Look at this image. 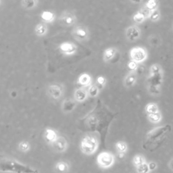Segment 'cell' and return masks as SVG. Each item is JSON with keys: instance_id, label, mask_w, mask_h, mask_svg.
Segmentation results:
<instances>
[{"instance_id": "6da1fadb", "label": "cell", "mask_w": 173, "mask_h": 173, "mask_svg": "<svg viewBox=\"0 0 173 173\" xmlns=\"http://www.w3.org/2000/svg\"><path fill=\"white\" fill-rule=\"evenodd\" d=\"M171 129V128H170L169 126H162V127L153 129L147 135L143 148L147 150L150 151L156 149L162 143L167 132Z\"/></svg>"}, {"instance_id": "7a4b0ae2", "label": "cell", "mask_w": 173, "mask_h": 173, "mask_svg": "<svg viewBox=\"0 0 173 173\" xmlns=\"http://www.w3.org/2000/svg\"><path fill=\"white\" fill-rule=\"evenodd\" d=\"M0 170L2 172H9L14 173H38V171L26 166L17 161L10 159L1 160Z\"/></svg>"}, {"instance_id": "3957f363", "label": "cell", "mask_w": 173, "mask_h": 173, "mask_svg": "<svg viewBox=\"0 0 173 173\" xmlns=\"http://www.w3.org/2000/svg\"><path fill=\"white\" fill-rule=\"evenodd\" d=\"M98 139L93 135H86L83 138L80 143V149L83 154L86 155H91L97 150Z\"/></svg>"}, {"instance_id": "277c9868", "label": "cell", "mask_w": 173, "mask_h": 173, "mask_svg": "<svg viewBox=\"0 0 173 173\" xmlns=\"http://www.w3.org/2000/svg\"><path fill=\"white\" fill-rule=\"evenodd\" d=\"M72 34L77 41L85 42L89 39V31L88 28L83 24L75 25L72 30Z\"/></svg>"}, {"instance_id": "5b68a950", "label": "cell", "mask_w": 173, "mask_h": 173, "mask_svg": "<svg viewBox=\"0 0 173 173\" xmlns=\"http://www.w3.org/2000/svg\"><path fill=\"white\" fill-rule=\"evenodd\" d=\"M64 89L60 83H51L47 88V93L50 98L54 100H58L64 95Z\"/></svg>"}, {"instance_id": "8992f818", "label": "cell", "mask_w": 173, "mask_h": 173, "mask_svg": "<svg viewBox=\"0 0 173 173\" xmlns=\"http://www.w3.org/2000/svg\"><path fill=\"white\" fill-rule=\"evenodd\" d=\"M130 57L132 61L136 63H141L146 60L148 53L143 47H135L132 48L130 51Z\"/></svg>"}, {"instance_id": "52a82bcc", "label": "cell", "mask_w": 173, "mask_h": 173, "mask_svg": "<svg viewBox=\"0 0 173 173\" xmlns=\"http://www.w3.org/2000/svg\"><path fill=\"white\" fill-rule=\"evenodd\" d=\"M97 163L103 168H108L113 165L114 162V155L109 152H102L98 155Z\"/></svg>"}, {"instance_id": "ba28073f", "label": "cell", "mask_w": 173, "mask_h": 173, "mask_svg": "<svg viewBox=\"0 0 173 173\" xmlns=\"http://www.w3.org/2000/svg\"><path fill=\"white\" fill-rule=\"evenodd\" d=\"M61 24L66 27H73L77 22V17L73 11H64L60 16Z\"/></svg>"}, {"instance_id": "9c48e42d", "label": "cell", "mask_w": 173, "mask_h": 173, "mask_svg": "<svg viewBox=\"0 0 173 173\" xmlns=\"http://www.w3.org/2000/svg\"><path fill=\"white\" fill-rule=\"evenodd\" d=\"M126 37L129 41H135L141 37V31L136 25H132L126 30Z\"/></svg>"}, {"instance_id": "30bf717a", "label": "cell", "mask_w": 173, "mask_h": 173, "mask_svg": "<svg viewBox=\"0 0 173 173\" xmlns=\"http://www.w3.org/2000/svg\"><path fill=\"white\" fill-rule=\"evenodd\" d=\"M59 50L60 52L66 56H71L76 53L77 46L73 43L64 42L60 44Z\"/></svg>"}, {"instance_id": "8fae6325", "label": "cell", "mask_w": 173, "mask_h": 173, "mask_svg": "<svg viewBox=\"0 0 173 173\" xmlns=\"http://www.w3.org/2000/svg\"><path fill=\"white\" fill-rule=\"evenodd\" d=\"M51 145L57 152H64L68 148V142L64 137L60 136Z\"/></svg>"}, {"instance_id": "7c38bea8", "label": "cell", "mask_w": 173, "mask_h": 173, "mask_svg": "<svg viewBox=\"0 0 173 173\" xmlns=\"http://www.w3.org/2000/svg\"><path fill=\"white\" fill-rule=\"evenodd\" d=\"M58 137L59 136L57 135V132L51 128L46 129L44 131V133H43V137H44L45 141L47 143L51 144V145H52L56 141Z\"/></svg>"}, {"instance_id": "4fadbf2b", "label": "cell", "mask_w": 173, "mask_h": 173, "mask_svg": "<svg viewBox=\"0 0 173 173\" xmlns=\"http://www.w3.org/2000/svg\"><path fill=\"white\" fill-rule=\"evenodd\" d=\"M88 96V90L85 87H80L76 89L74 93V99L77 102H85Z\"/></svg>"}, {"instance_id": "5bb4252c", "label": "cell", "mask_w": 173, "mask_h": 173, "mask_svg": "<svg viewBox=\"0 0 173 173\" xmlns=\"http://www.w3.org/2000/svg\"><path fill=\"white\" fill-rule=\"evenodd\" d=\"M137 81V74L135 71H131L124 79V85L126 87L129 88L133 86Z\"/></svg>"}, {"instance_id": "9a60e30c", "label": "cell", "mask_w": 173, "mask_h": 173, "mask_svg": "<svg viewBox=\"0 0 173 173\" xmlns=\"http://www.w3.org/2000/svg\"><path fill=\"white\" fill-rule=\"evenodd\" d=\"M76 101L70 99H66L62 103V109L64 113H69L71 112L75 108Z\"/></svg>"}, {"instance_id": "2e32d148", "label": "cell", "mask_w": 173, "mask_h": 173, "mask_svg": "<svg viewBox=\"0 0 173 173\" xmlns=\"http://www.w3.org/2000/svg\"><path fill=\"white\" fill-rule=\"evenodd\" d=\"M91 82H92L91 77L86 73H83L82 74H80L77 80V83L80 86H82V87L91 86Z\"/></svg>"}, {"instance_id": "e0dca14e", "label": "cell", "mask_w": 173, "mask_h": 173, "mask_svg": "<svg viewBox=\"0 0 173 173\" xmlns=\"http://www.w3.org/2000/svg\"><path fill=\"white\" fill-rule=\"evenodd\" d=\"M117 50L114 47H109L104 51L103 54V59L106 62H109V61L114 58L115 55L116 54Z\"/></svg>"}, {"instance_id": "ac0fdd59", "label": "cell", "mask_w": 173, "mask_h": 173, "mask_svg": "<svg viewBox=\"0 0 173 173\" xmlns=\"http://www.w3.org/2000/svg\"><path fill=\"white\" fill-rule=\"evenodd\" d=\"M48 31L47 26L45 22H41L37 24L35 28H34V33H35L36 35L39 37L44 36L45 34H47Z\"/></svg>"}, {"instance_id": "d6986e66", "label": "cell", "mask_w": 173, "mask_h": 173, "mask_svg": "<svg viewBox=\"0 0 173 173\" xmlns=\"http://www.w3.org/2000/svg\"><path fill=\"white\" fill-rule=\"evenodd\" d=\"M41 18L45 22H52L55 19V14L51 11H44L41 13Z\"/></svg>"}, {"instance_id": "ffe728a7", "label": "cell", "mask_w": 173, "mask_h": 173, "mask_svg": "<svg viewBox=\"0 0 173 173\" xmlns=\"http://www.w3.org/2000/svg\"><path fill=\"white\" fill-rule=\"evenodd\" d=\"M38 2L35 0H23L21 2L22 6L26 10H32L37 6Z\"/></svg>"}, {"instance_id": "44dd1931", "label": "cell", "mask_w": 173, "mask_h": 173, "mask_svg": "<svg viewBox=\"0 0 173 173\" xmlns=\"http://www.w3.org/2000/svg\"><path fill=\"white\" fill-rule=\"evenodd\" d=\"M147 18H148V16H147L145 13L141 10L139 11H137L136 14H134L133 17H132V19H133V21L135 23L141 24V23H142Z\"/></svg>"}, {"instance_id": "7402d4cb", "label": "cell", "mask_w": 173, "mask_h": 173, "mask_svg": "<svg viewBox=\"0 0 173 173\" xmlns=\"http://www.w3.org/2000/svg\"><path fill=\"white\" fill-rule=\"evenodd\" d=\"M145 112L148 115H150L153 114H155L159 112V109L157 104L154 103H149L145 106Z\"/></svg>"}, {"instance_id": "603a6c76", "label": "cell", "mask_w": 173, "mask_h": 173, "mask_svg": "<svg viewBox=\"0 0 173 173\" xmlns=\"http://www.w3.org/2000/svg\"><path fill=\"white\" fill-rule=\"evenodd\" d=\"M56 170L57 172H58L60 173H64L68 171V164L64 161H61V162H59L56 164Z\"/></svg>"}, {"instance_id": "cb8c5ba5", "label": "cell", "mask_w": 173, "mask_h": 173, "mask_svg": "<svg viewBox=\"0 0 173 173\" xmlns=\"http://www.w3.org/2000/svg\"><path fill=\"white\" fill-rule=\"evenodd\" d=\"M116 149L119 154H125L127 150V145L124 141H119L116 143Z\"/></svg>"}, {"instance_id": "d4e9b609", "label": "cell", "mask_w": 173, "mask_h": 173, "mask_svg": "<svg viewBox=\"0 0 173 173\" xmlns=\"http://www.w3.org/2000/svg\"><path fill=\"white\" fill-rule=\"evenodd\" d=\"M100 93V88L99 86L96 85H93L89 86L88 89V94L89 96L91 97H96Z\"/></svg>"}, {"instance_id": "484cf974", "label": "cell", "mask_w": 173, "mask_h": 173, "mask_svg": "<svg viewBox=\"0 0 173 173\" xmlns=\"http://www.w3.org/2000/svg\"><path fill=\"white\" fill-rule=\"evenodd\" d=\"M148 119L152 123H158L162 119V115H161L160 112L155 114L148 115Z\"/></svg>"}, {"instance_id": "4316f807", "label": "cell", "mask_w": 173, "mask_h": 173, "mask_svg": "<svg viewBox=\"0 0 173 173\" xmlns=\"http://www.w3.org/2000/svg\"><path fill=\"white\" fill-rule=\"evenodd\" d=\"M158 4H159V2L155 1V0H152V1H149L145 4V6L148 8L149 11H154L155 10H158Z\"/></svg>"}, {"instance_id": "83f0119b", "label": "cell", "mask_w": 173, "mask_h": 173, "mask_svg": "<svg viewBox=\"0 0 173 173\" xmlns=\"http://www.w3.org/2000/svg\"><path fill=\"white\" fill-rule=\"evenodd\" d=\"M31 148V145L28 141H23L19 143L18 149L19 150L22 152H27Z\"/></svg>"}, {"instance_id": "f1b7e54d", "label": "cell", "mask_w": 173, "mask_h": 173, "mask_svg": "<svg viewBox=\"0 0 173 173\" xmlns=\"http://www.w3.org/2000/svg\"><path fill=\"white\" fill-rule=\"evenodd\" d=\"M160 11L158 10H155L154 11H152L150 15L149 16V18L152 22H157L158 20L160 19Z\"/></svg>"}, {"instance_id": "f546056e", "label": "cell", "mask_w": 173, "mask_h": 173, "mask_svg": "<svg viewBox=\"0 0 173 173\" xmlns=\"http://www.w3.org/2000/svg\"><path fill=\"white\" fill-rule=\"evenodd\" d=\"M144 163H145V160H144V158L142 155H137L133 158V164L137 167L142 165Z\"/></svg>"}, {"instance_id": "4dcf8cb0", "label": "cell", "mask_w": 173, "mask_h": 173, "mask_svg": "<svg viewBox=\"0 0 173 173\" xmlns=\"http://www.w3.org/2000/svg\"><path fill=\"white\" fill-rule=\"evenodd\" d=\"M149 171L148 164L146 163L143 164L142 165L137 167V172L138 173H148Z\"/></svg>"}, {"instance_id": "1f68e13d", "label": "cell", "mask_w": 173, "mask_h": 173, "mask_svg": "<svg viewBox=\"0 0 173 173\" xmlns=\"http://www.w3.org/2000/svg\"><path fill=\"white\" fill-rule=\"evenodd\" d=\"M161 73V68L158 64H154L151 67L152 75H158Z\"/></svg>"}, {"instance_id": "d6a6232c", "label": "cell", "mask_w": 173, "mask_h": 173, "mask_svg": "<svg viewBox=\"0 0 173 173\" xmlns=\"http://www.w3.org/2000/svg\"><path fill=\"white\" fill-rule=\"evenodd\" d=\"M106 83V79L104 77L100 76L97 78V85L99 86V88H102L105 86Z\"/></svg>"}, {"instance_id": "836d02e7", "label": "cell", "mask_w": 173, "mask_h": 173, "mask_svg": "<svg viewBox=\"0 0 173 173\" xmlns=\"http://www.w3.org/2000/svg\"><path fill=\"white\" fill-rule=\"evenodd\" d=\"M153 41H151V45H153L154 46H157L160 44V39L159 37L156 36H153V38H152Z\"/></svg>"}, {"instance_id": "e575fe53", "label": "cell", "mask_w": 173, "mask_h": 173, "mask_svg": "<svg viewBox=\"0 0 173 173\" xmlns=\"http://www.w3.org/2000/svg\"><path fill=\"white\" fill-rule=\"evenodd\" d=\"M129 67L130 69H131V71H134V70H136L137 68V63L132 61L131 60V61L130 62L129 64Z\"/></svg>"}, {"instance_id": "d590c367", "label": "cell", "mask_w": 173, "mask_h": 173, "mask_svg": "<svg viewBox=\"0 0 173 173\" xmlns=\"http://www.w3.org/2000/svg\"><path fill=\"white\" fill-rule=\"evenodd\" d=\"M149 166V171H153V170H154L155 168H156V164L154 163V162H151L148 164Z\"/></svg>"}, {"instance_id": "8d00e7d4", "label": "cell", "mask_w": 173, "mask_h": 173, "mask_svg": "<svg viewBox=\"0 0 173 173\" xmlns=\"http://www.w3.org/2000/svg\"><path fill=\"white\" fill-rule=\"evenodd\" d=\"M172 29H173V27H172Z\"/></svg>"}]
</instances>
